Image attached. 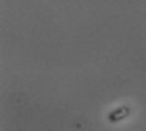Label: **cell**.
I'll return each mask as SVG.
<instances>
[{
  "mask_svg": "<svg viewBox=\"0 0 146 131\" xmlns=\"http://www.w3.org/2000/svg\"><path fill=\"white\" fill-rule=\"evenodd\" d=\"M130 111L131 108L129 106H121V107L116 108L115 111H112L111 114L108 115V120L111 122H118V121L123 120L125 117H127L130 115Z\"/></svg>",
  "mask_w": 146,
  "mask_h": 131,
  "instance_id": "cell-1",
  "label": "cell"
}]
</instances>
